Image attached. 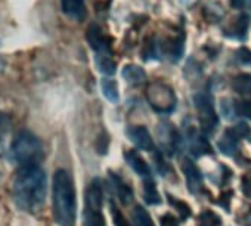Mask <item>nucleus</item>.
Returning <instances> with one entry per match:
<instances>
[{
    "label": "nucleus",
    "mask_w": 251,
    "mask_h": 226,
    "mask_svg": "<svg viewBox=\"0 0 251 226\" xmlns=\"http://www.w3.org/2000/svg\"><path fill=\"white\" fill-rule=\"evenodd\" d=\"M48 177L40 166L21 169L14 180L12 197L18 208L33 213L37 211L46 200Z\"/></svg>",
    "instance_id": "obj_1"
},
{
    "label": "nucleus",
    "mask_w": 251,
    "mask_h": 226,
    "mask_svg": "<svg viewBox=\"0 0 251 226\" xmlns=\"http://www.w3.org/2000/svg\"><path fill=\"white\" fill-rule=\"evenodd\" d=\"M53 216L61 226H74L75 223V189L67 170H56L52 185Z\"/></svg>",
    "instance_id": "obj_2"
},
{
    "label": "nucleus",
    "mask_w": 251,
    "mask_h": 226,
    "mask_svg": "<svg viewBox=\"0 0 251 226\" xmlns=\"http://www.w3.org/2000/svg\"><path fill=\"white\" fill-rule=\"evenodd\" d=\"M42 158L43 145L40 139L28 130H23L8 150V160L21 169L39 166Z\"/></svg>",
    "instance_id": "obj_3"
},
{
    "label": "nucleus",
    "mask_w": 251,
    "mask_h": 226,
    "mask_svg": "<svg viewBox=\"0 0 251 226\" xmlns=\"http://www.w3.org/2000/svg\"><path fill=\"white\" fill-rule=\"evenodd\" d=\"M83 226H105L102 213V188L99 180H93L86 189Z\"/></svg>",
    "instance_id": "obj_4"
},
{
    "label": "nucleus",
    "mask_w": 251,
    "mask_h": 226,
    "mask_svg": "<svg viewBox=\"0 0 251 226\" xmlns=\"http://www.w3.org/2000/svg\"><path fill=\"white\" fill-rule=\"evenodd\" d=\"M147 99L151 105V108L160 114H170L176 108V95L173 89L163 83V81H154L148 84L147 87Z\"/></svg>",
    "instance_id": "obj_5"
},
{
    "label": "nucleus",
    "mask_w": 251,
    "mask_h": 226,
    "mask_svg": "<svg viewBox=\"0 0 251 226\" xmlns=\"http://www.w3.org/2000/svg\"><path fill=\"white\" fill-rule=\"evenodd\" d=\"M194 103L198 112V120L202 133L205 135H213L219 126V117L214 111V103L213 98L208 93H197L194 96Z\"/></svg>",
    "instance_id": "obj_6"
},
{
    "label": "nucleus",
    "mask_w": 251,
    "mask_h": 226,
    "mask_svg": "<svg viewBox=\"0 0 251 226\" xmlns=\"http://www.w3.org/2000/svg\"><path fill=\"white\" fill-rule=\"evenodd\" d=\"M157 133H158V139H160L163 151L167 155H173L180 145V135L176 130V127L170 123H160Z\"/></svg>",
    "instance_id": "obj_7"
},
{
    "label": "nucleus",
    "mask_w": 251,
    "mask_h": 226,
    "mask_svg": "<svg viewBox=\"0 0 251 226\" xmlns=\"http://www.w3.org/2000/svg\"><path fill=\"white\" fill-rule=\"evenodd\" d=\"M86 39L89 46L93 49L95 55H109L111 53V45L108 37L103 34L100 27L98 24H92L87 28Z\"/></svg>",
    "instance_id": "obj_8"
},
{
    "label": "nucleus",
    "mask_w": 251,
    "mask_h": 226,
    "mask_svg": "<svg viewBox=\"0 0 251 226\" xmlns=\"http://www.w3.org/2000/svg\"><path fill=\"white\" fill-rule=\"evenodd\" d=\"M182 170H183V175H185V179H186V185H188V191L194 195H198L201 191H202V175L198 169V166L189 160V158H185L183 163H182Z\"/></svg>",
    "instance_id": "obj_9"
},
{
    "label": "nucleus",
    "mask_w": 251,
    "mask_h": 226,
    "mask_svg": "<svg viewBox=\"0 0 251 226\" xmlns=\"http://www.w3.org/2000/svg\"><path fill=\"white\" fill-rule=\"evenodd\" d=\"M127 136L130 141L142 151H154V141L151 138V133L145 126H133L127 129Z\"/></svg>",
    "instance_id": "obj_10"
},
{
    "label": "nucleus",
    "mask_w": 251,
    "mask_h": 226,
    "mask_svg": "<svg viewBox=\"0 0 251 226\" xmlns=\"http://www.w3.org/2000/svg\"><path fill=\"white\" fill-rule=\"evenodd\" d=\"M188 142H189L191 154L194 157H201V155L211 152V147H210L208 141L202 135H200L192 126H189V129H188Z\"/></svg>",
    "instance_id": "obj_11"
},
{
    "label": "nucleus",
    "mask_w": 251,
    "mask_h": 226,
    "mask_svg": "<svg viewBox=\"0 0 251 226\" xmlns=\"http://www.w3.org/2000/svg\"><path fill=\"white\" fill-rule=\"evenodd\" d=\"M108 175H109V183L112 185L114 191L117 192L120 201L123 204H129L130 201H133V189H132V186L126 182L121 176H118L114 172H109Z\"/></svg>",
    "instance_id": "obj_12"
},
{
    "label": "nucleus",
    "mask_w": 251,
    "mask_h": 226,
    "mask_svg": "<svg viewBox=\"0 0 251 226\" xmlns=\"http://www.w3.org/2000/svg\"><path fill=\"white\" fill-rule=\"evenodd\" d=\"M61 9L68 18L78 23L83 21L87 14L84 0H61Z\"/></svg>",
    "instance_id": "obj_13"
},
{
    "label": "nucleus",
    "mask_w": 251,
    "mask_h": 226,
    "mask_svg": "<svg viewBox=\"0 0 251 226\" xmlns=\"http://www.w3.org/2000/svg\"><path fill=\"white\" fill-rule=\"evenodd\" d=\"M124 158L127 161V164L135 170L136 175L145 177V179H150L151 177V169L150 166L147 164V161L135 151V150H129L124 152Z\"/></svg>",
    "instance_id": "obj_14"
},
{
    "label": "nucleus",
    "mask_w": 251,
    "mask_h": 226,
    "mask_svg": "<svg viewBox=\"0 0 251 226\" xmlns=\"http://www.w3.org/2000/svg\"><path fill=\"white\" fill-rule=\"evenodd\" d=\"M238 141H239V139L233 135V132H232L230 127H229V129L225 130V133L222 135V138H220L217 147H219V150H220L222 154H225V155H227V157H233L235 152H236V150H238Z\"/></svg>",
    "instance_id": "obj_15"
},
{
    "label": "nucleus",
    "mask_w": 251,
    "mask_h": 226,
    "mask_svg": "<svg viewBox=\"0 0 251 226\" xmlns=\"http://www.w3.org/2000/svg\"><path fill=\"white\" fill-rule=\"evenodd\" d=\"M248 25H250L248 17L241 15L236 18V21L227 30H225V36L232 37V39H238V40H244L247 36V31H248Z\"/></svg>",
    "instance_id": "obj_16"
},
{
    "label": "nucleus",
    "mask_w": 251,
    "mask_h": 226,
    "mask_svg": "<svg viewBox=\"0 0 251 226\" xmlns=\"http://www.w3.org/2000/svg\"><path fill=\"white\" fill-rule=\"evenodd\" d=\"M121 74H123V78L127 81L129 84H132V86H139L147 78L145 71L141 67H138V65H126L123 68Z\"/></svg>",
    "instance_id": "obj_17"
},
{
    "label": "nucleus",
    "mask_w": 251,
    "mask_h": 226,
    "mask_svg": "<svg viewBox=\"0 0 251 226\" xmlns=\"http://www.w3.org/2000/svg\"><path fill=\"white\" fill-rule=\"evenodd\" d=\"M95 62L98 70L105 75H114L117 71V65L112 59V53L109 55H95Z\"/></svg>",
    "instance_id": "obj_18"
},
{
    "label": "nucleus",
    "mask_w": 251,
    "mask_h": 226,
    "mask_svg": "<svg viewBox=\"0 0 251 226\" xmlns=\"http://www.w3.org/2000/svg\"><path fill=\"white\" fill-rule=\"evenodd\" d=\"M144 198L148 204L151 205H158L161 204V197L155 188V183L151 179H147L144 182Z\"/></svg>",
    "instance_id": "obj_19"
},
{
    "label": "nucleus",
    "mask_w": 251,
    "mask_h": 226,
    "mask_svg": "<svg viewBox=\"0 0 251 226\" xmlns=\"http://www.w3.org/2000/svg\"><path fill=\"white\" fill-rule=\"evenodd\" d=\"M166 50L173 58V61H179L183 55V50H185L183 37H176L175 40H167Z\"/></svg>",
    "instance_id": "obj_20"
},
{
    "label": "nucleus",
    "mask_w": 251,
    "mask_h": 226,
    "mask_svg": "<svg viewBox=\"0 0 251 226\" xmlns=\"http://www.w3.org/2000/svg\"><path fill=\"white\" fill-rule=\"evenodd\" d=\"M222 219L211 210H204L197 219V226H220Z\"/></svg>",
    "instance_id": "obj_21"
},
{
    "label": "nucleus",
    "mask_w": 251,
    "mask_h": 226,
    "mask_svg": "<svg viewBox=\"0 0 251 226\" xmlns=\"http://www.w3.org/2000/svg\"><path fill=\"white\" fill-rule=\"evenodd\" d=\"M102 92L103 96L111 100L112 103L118 102V89H117V83L111 78H103L102 80Z\"/></svg>",
    "instance_id": "obj_22"
},
{
    "label": "nucleus",
    "mask_w": 251,
    "mask_h": 226,
    "mask_svg": "<svg viewBox=\"0 0 251 226\" xmlns=\"http://www.w3.org/2000/svg\"><path fill=\"white\" fill-rule=\"evenodd\" d=\"M233 89L241 93L247 95L251 93V74H239L233 80Z\"/></svg>",
    "instance_id": "obj_23"
},
{
    "label": "nucleus",
    "mask_w": 251,
    "mask_h": 226,
    "mask_svg": "<svg viewBox=\"0 0 251 226\" xmlns=\"http://www.w3.org/2000/svg\"><path fill=\"white\" fill-rule=\"evenodd\" d=\"M133 220L136 223V226H155L150 213L142 207V205H136L133 210Z\"/></svg>",
    "instance_id": "obj_24"
},
{
    "label": "nucleus",
    "mask_w": 251,
    "mask_h": 226,
    "mask_svg": "<svg viewBox=\"0 0 251 226\" xmlns=\"http://www.w3.org/2000/svg\"><path fill=\"white\" fill-rule=\"evenodd\" d=\"M167 198H169V202L179 211V216H180L182 220H185V219H188V217L191 216V207H189L185 201L176 200V198L172 197V195H167Z\"/></svg>",
    "instance_id": "obj_25"
},
{
    "label": "nucleus",
    "mask_w": 251,
    "mask_h": 226,
    "mask_svg": "<svg viewBox=\"0 0 251 226\" xmlns=\"http://www.w3.org/2000/svg\"><path fill=\"white\" fill-rule=\"evenodd\" d=\"M9 127H11L9 117L5 116V114H0V152H2V147H3L5 138L9 133Z\"/></svg>",
    "instance_id": "obj_26"
},
{
    "label": "nucleus",
    "mask_w": 251,
    "mask_h": 226,
    "mask_svg": "<svg viewBox=\"0 0 251 226\" xmlns=\"http://www.w3.org/2000/svg\"><path fill=\"white\" fill-rule=\"evenodd\" d=\"M235 112L241 117L251 120V100H239L235 103Z\"/></svg>",
    "instance_id": "obj_27"
},
{
    "label": "nucleus",
    "mask_w": 251,
    "mask_h": 226,
    "mask_svg": "<svg viewBox=\"0 0 251 226\" xmlns=\"http://www.w3.org/2000/svg\"><path fill=\"white\" fill-rule=\"evenodd\" d=\"M111 214H112V220H114V225L115 226H132L129 223V220L124 217V214L115 207L114 202H111Z\"/></svg>",
    "instance_id": "obj_28"
},
{
    "label": "nucleus",
    "mask_w": 251,
    "mask_h": 226,
    "mask_svg": "<svg viewBox=\"0 0 251 226\" xmlns=\"http://www.w3.org/2000/svg\"><path fill=\"white\" fill-rule=\"evenodd\" d=\"M230 130L233 132V135H235L238 139H241V138H248V136L251 135V130H250V127H248L245 123H238L236 126L230 127Z\"/></svg>",
    "instance_id": "obj_29"
},
{
    "label": "nucleus",
    "mask_w": 251,
    "mask_h": 226,
    "mask_svg": "<svg viewBox=\"0 0 251 226\" xmlns=\"http://www.w3.org/2000/svg\"><path fill=\"white\" fill-rule=\"evenodd\" d=\"M236 59H238L241 64L251 65V50L247 49V48H241V49L236 52Z\"/></svg>",
    "instance_id": "obj_30"
},
{
    "label": "nucleus",
    "mask_w": 251,
    "mask_h": 226,
    "mask_svg": "<svg viewBox=\"0 0 251 226\" xmlns=\"http://www.w3.org/2000/svg\"><path fill=\"white\" fill-rule=\"evenodd\" d=\"M160 222H161V226H179L177 223V219L170 214V213H166L160 217Z\"/></svg>",
    "instance_id": "obj_31"
},
{
    "label": "nucleus",
    "mask_w": 251,
    "mask_h": 226,
    "mask_svg": "<svg viewBox=\"0 0 251 226\" xmlns=\"http://www.w3.org/2000/svg\"><path fill=\"white\" fill-rule=\"evenodd\" d=\"M222 112L225 114L226 119H232L233 117V112H235V105L232 106V103H229V100H222Z\"/></svg>",
    "instance_id": "obj_32"
},
{
    "label": "nucleus",
    "mask_w": 251,
    "mask_h": 226,
    "mask_svg": "<svg viewBox=\"0 0 251 226\" xmlns=\"http://www.w3.org/2000/svg\"><path fill=\"white\" fill-rule=\"evenodd\" d=\"M108 145H109V138L106 135H102L98 141V150L100 154H105L106 150H108Z\"/></svg>",
    "instance_id": "obj_33"
},
{
    "label": "nucleus",
    "mask_w": 251,
    "mask_h": 226,
    "mask_svg": "<svg viewBox=\"0 0 251 226\" xmlns=\"http://www.w3.org/2000/svg\"><path fill=\"white\" fill-rule=\"evenodd\" d=\"M242 191L247 197L251 198V176L250 175L244 176V179H242Z\"/></svg>",
    "instance_id": "obj_34"
},
{
    "label": "nucleus",
    "mask_w": 251,
    "mask_h": 226,
    "mask_svg": "<svg viewBox=\"0 0 251 226\" xmlns=\"http://www.w3.org/2000/svg\"><path fill=\"white\" fill-rule=\"evenodd\" d=\"M248 2H250V0H232V6L241 9V8H244Z\"/></svg>",
    "instance_id": "obj_35"
},
{
    "label": "nucleus",
    "mask_w": 251,
    "mask_h": 226,
    "mask_svg": "<svg viewBox=\"0 0 251 226\" xmlns=\"http://www.w3.org/2000/svg\"><path fill=\"white\" fill-rule=\"evenodd\" d=\"M176 2L179 5H182V6H192L197 2V0H176Z\"/></svg>",
    "instance_id": "obj_36"
},
{
    "label": "nucleus",
    "mask_w": 251,
    "mask_h": 226,
    "mask_svg": "<svg viewBox=\"0 0 251 226\" xmlns=\"http://www.w3.org/2000/svg\"><path fill=\"white\" fill-rule=\"evenodd\" d=\"M3 68H5V59H3L2 56H0V73L3 71Z\"/></svg>",
    "instance_id": "obj_37"
}]
</instances>
